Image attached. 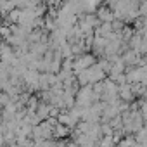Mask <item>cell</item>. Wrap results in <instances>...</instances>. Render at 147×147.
Segmentation results:
<instances>
[{
  "label": "cell",
  "instance_id": "obj_1",
  "mask_svg": "<svg viewBox=\"0 0 147 147\" xmlns=\"http://www.w3.org/2000/svg\"><path fill=\"white\" fill-rule=\"evenodd\" d=\"M95 64V57L94 55H90V54H82V55H78V59H73V75H80L82 71H85V69H88L90 66H94Z\"/></svg>",
  "mask_w": 147,
  "mask_h": 147
},
{
  "label": "cell",
  "instance_id": "obj_2",
  "mask_svg": "<svg viewBox=\"0 0 147 147\" xmlns=\"http://www.w3.org/2000/svg\"><path fill=\"white\" fill-rule=\"evenodd\" d=\"M97 19H99V23H100V21H102V23H113V21H114L113 11L107 9V7L99 9V12H97Z\"/></svg>",
  "mask_w": 147,
  "mask_h": 147
},
{
  "label": "cell",
  "instance_id": "obj_3",
  "mask_svg": "<svg viewBox=\"0 0 147 147\" xmlns=\"http://www.w3.org/2000/svg\"><path fill=\"white\" fill-rule=\"evenodd\" d=\"M67 133H69V128H66V126H62V125H57V126L54 128V131H52L54 137H66Z\"/></svg>",
  "mask_w": 147,
  "mask_h": 147
},
{
  "label": "cell",
  "instance_id": "obj_4",
  "mask_svg": "<svg viewBox=\"0 0 147 147\" xmlns=\"http://www.w3.org/2000/svg\"><path fill=\"white\" fill-rule=\"evenodd\" d=\"M19 12H21V11H18V9L11 11V12H9V21H12V23H19Z\"/></svg>",
  "mask_w": 147,
  "mask_h": 147
},
{
  "label": "cell",
  "instance_id": "obj_5",
  "mask_svg": "<svg viewBox=\"0 0 147 147\" xmlns=\"http://www.w3.org/2000/svg\"><path fill=\"white\" fill-rule=\"evenodd\" d=\"M12 33H11V28L9 26H0V36H5V38H9Z\"/></svg>",
  "mask_w": 147,
  "mask_h": 147
}]
</instances>
